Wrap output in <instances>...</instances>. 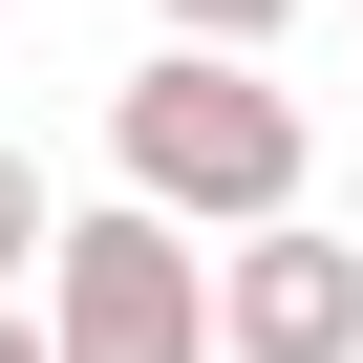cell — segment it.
<instances>
[{
    "mask_svg": "<svg viewBox=\"0 0 363 363\" xmlns=\"http://www.w3.org/2000/svg\"><path fill=\"white\" fill-rule=\"evenodd\" d=\"M107 171L193 235H257V214H299V107L257 86V43H150L107 86Z\"/></svg>",
    "mask_w": 363,
    "mask_h": 363,
    "instance_id": "cell-1",
    "label": "cell"
},
{
    "mask_svg": "<svg viewBox=\"0 0 363 363\" xmlns=\"http://www.w3.org/2000/svg\"><path fill=\"white\" fill-rule=\"evenodd\" d=\"M43 235H65V214H43V171H22V150H0V278H22Z\"/></svg>",
    "mask_w": 363,
    "mask_h": 363,
    "instance_id": "cell-5",
    "label": "cell"
},
{
    "mask_svg": "<svg viewBox=\"0 0 363 363\" xmlns=\"http://www.w3.org/2000/svg\"><path fill=\"white\" fill-rule=\"evenodd\" d=\"M43 363H214V257H193V214H150V193L65 214V235H43Z\"/></svg>",
    "mask_w": 363,
    "mask_h": 363,
    "instance_id": "cell-2",
    "label": "cell"
},
{
    "mask_svg": "<svg viewBox=\"0 0 363 363\" xmlns=\"http://www.w3.org/2000/svg\"><path fill=\"white\" fill-rule=\"evenodd\" d=\"M214 342H235V363H363V235L257 214V235L214 257Z\"/></svg>",
    "mask_w": 363,
    "mask_h": 363,
    "instance_id": "cell-3",
    "label": "cell"
},
{
    "mask_svg": "<svg viewBox=\"0 0 363 363\" xmlns=\"http://www.w3.org/2000/svg\"><path fill=\"white\" fill-rule=\"evenodd\" d=\"M0 363H43V320H0Z\"/></svg>",
    "mask_w": 363,
    "mask_h": 363,
    "instance_id": "cell-6",
    "label": "cell"
},
{
    "mask_svg": "<svg viewBox=\"0 0 363 363\" xmlns=\"http://www.w3.org/2000/svg\"><path fill=\"white\" fill-rule=\"evenodd\" d=\"M150 22H171V43H278L299 0H150Z\"/></svg>",
    "mask_w": 363,
    "mask_h": 363,
    "instance_id": "cell-4",
    "label": "cell"
}]
</instances>
